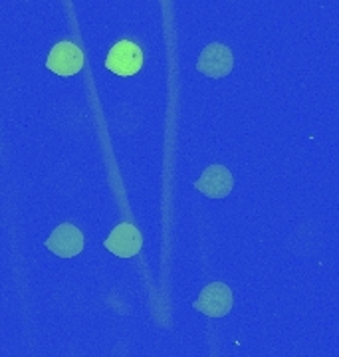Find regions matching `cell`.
<instances>
[{
  "mask_svg": "<svg viewBox=\"0 0 339 357\" xmlns=\"http://www.w3.org/2000/svg\"><path fill=\"white\" fill-rule=\"evenodd\" d=\"M232 306H234V296L225 282H211L209 286H204L197 302L193 304L197 312L209 318H225Z\"/></svg>",
  "mask_w": 339,
  "mask_h": 357,
  "instance_id": "1",
  "label": "cell"
},
{
  "mask_svg": "<svg viewBox=\"0 0 339 357\" xmlns=\"http://www.w3.org/2000/svg\"><path fill=\"white\" fill-rule=\"evenodd\" d=\"M143 66V52L131 40H119L105 58V68L117 76H135Z\"/></svg>",
  "mask_w": 339,
  "mask_h": 357,
  "instance_id": "2",
  "label": "cell"
},
{
  "mask_svg": "<svg viewBox=\"0 0 339 357\" xmlns=\"http://www.w3.org/2000/svg\"><path fill=\"white\" fill-rule=\"evenodd\" d=\"M232 68H234L232 50L220 42L209 44L197 60V70L206 77H225L232 72Z\"/></svg>",
  "mask_w": 339,
  "mask_h": 357,
  "instance_id": "3",
  "label": "cell"
},
{
  "mask_svg": "<svg viewBox=\"0 0 339 357\" xmlns=\"http://www.w3.org/2000/svg\"><path fill=\"white\" fill-rule=\"evenodd\" d=\"M46 66L50 72L58 74V76H74L84 66V54L70 40L58 42L48 54Z\"/></svg>",
  "mask_w": 339,
  "mask_h": 357,
  "instance_id": "4",
  "label": "cell"
},
{
  "mask_svg": "<svg viewBox=\"0 0 339 357\" xmlns=\"http://www.w3.org/2000/svg\"><path fill=\"white\" fill-rule=\"evenodd\" d=\"M103 246L119 258H131V256L139 255V250L143 246V236L135 225L121 222L112 230V234L105 238Z\"/></svg>",
  "mask_w": 339,
  "mask_h": 357,
  "instance_id": "5",
  "label": "cell"
},
{
  "mask_svg": "<svg viewBox=\"0 0 339 357\" xmlns=\"http://www.w3.org/2000/svg\"><path fill=\"white\" fill-rule=\"evenodd\" d=\"M46 248L60 258H72L84 250V234L75 225L63 222L52 232L46 241Z\"/></svg>",
  "mask_w": 339,
  "mask_h": 357,
  "instance_id": "6",
  "label": "cell"
},
{
  "mask_svg": "<svg viewBox=\"0 0 339 357\" xmlns=\"http://www.w3.org/2000/svg\"><path fill=\"white\" fill-rule=\"evenodd\" d=\"M197 191L206 195L209 199H225L230 195L234 187V178L232 173L223 165H211L204 169L201 177L195 183Z\"/></svg>",
  "mask_w": 339,
  "mask_h": 357,
  "instance_id": "7",
  "label": "cell"
}]
</instances>
